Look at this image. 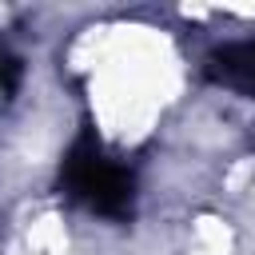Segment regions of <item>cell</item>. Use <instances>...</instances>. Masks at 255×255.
<instances>
[{
  "label": "cell",
  "instance_id": "obj_2",
  "mask_svg": "<svg viewBox=\"0 0 255 255\" xmlns=\"http://www.w3.org/2000/svg\"><path fill=\"white\" fill-rule=\"evenodd\" d=\"M207 76L227 84V88H239V92L255 96V40L215 48L207 56Z\"/></svg>",
  "mask_w": 255,
  "mask_h": 255
},
{
  "label": "cell",
  "instance_id": "obj_1",
  "mask_svg": "<svg viewBox=\"0 0 255 255\" xmlns=\"http://www.w3.org/2000/svg\"><path fill=\"white\" fill-rule=\"evenodd\" d=\"M60 191L84 203L92 215H104L116 223L131 219V207H135V175L124 163H116L92 131H80L64 151Z\"/></svg>",
  "mask_w": 255,
  "mask_h": 255
}]
</instances>
